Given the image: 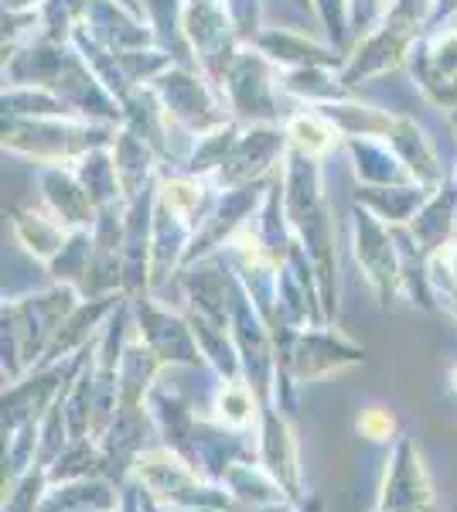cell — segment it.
I'll use <instances>...</instances> for the list:
<instances>
[{
    "label": "cell",
    "instance_id": "cell-1",
    "mask_svg": "<svg viewBox=\"0 0 457 512\" xmlns=\"http://www.w3.org/2000/svg\"><path fill=\"white\" fill-rule=\"evenodd\" d=\"M287 137L301 147L304 158H318V154H324L331 147L335 130L328 127V120H324L321 113H301V117H294L287 123Z\"/></svg>",
    "mask_w": 457,
    "mask_h": 512
},
{
    "label": "cell",
    "instance_id": "cell-2",
    "mask_svg": "<svg viewBox=\"0 0 457 512\" xmlns=\"http://www.w3.org/2000/svg\"><path fill=\"white\" fill-rule=\"evenodd\" d=\"M219 414L232 427H243L246 420L253 417V400H249V393L243 386H226V390L219 393Z\"/></svg>",
    "mask_w": 457,
    "mask_h": 512
},
{
    "label": "cell",
    "instance_id": "cell-3",
    "mask_svg": "<svg viewBox=\"0 0 457 512\" xmlns=\"http://www.w3.org/2000/svg\"><path fill=\"white\" fill-rule=\"evenodd\" d=\"M359 431H362V437H369V441H386V437L396 431V420L389 410L372 407L359 417Z\"/></svg>",
    "mask_w": 457,
    "mask_h": 512
},
{
    "label": "cell",
    "instance_id": "cell-4",
    "mask_svg": "<svg viewBox=\"0 0 457 512\" xmlns=\"http://www.w3.org/2000/svg\"><path fill=\"white\" fill-rule=\"evenodd\" d=\"M444 260H447V270H451V277L457 280V246H454V250H447Z\"/></svg>",
    "mask_w": 457,
    "mask_h": 512
},
{
    "label": "cell",
    "instance_id": "cell-5",
    "mask_svg": "<svg viewBox=\"0 0 457 512\" xmlns=\"http://www.w3.org/2000/svg\"><path fill=\"white\" fill-rule=\"evenodd\" d=\"M454 390H457V373H454Z\"/></svg>",
    "mask_w": 457,
    "mask_h": 512
}]
</instances>
